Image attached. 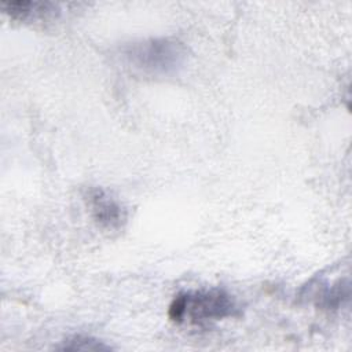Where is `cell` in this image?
I'll list each match as a JSON object with an SVG mask.
<instances>
[{
	"label": "cell",
	"instance_id": "7a4b0ae2",
	"mask_svg": "<svg viewBox=\"0 0 352 352\" xmlns=\"http://www.w3.org/2000/svg\"><path fill=\"white\" fill-rule=\"evenodd\" d=\"M236 314L238 305L235 300L220 289L180 293L169 305V318L176 323L204 324L235 316Z\"/></svg>",
	"mask_w": 352,
	"mask_h": 352
},
{
	"label": "cell",
	"instance_id": "277c9868",
	"mask_svg": "<svg viewBox=\"0 0 352 352\" xmlns=\"http://www.w3.org/2000/svg\"><path fill=\"white\" fill-rule=\"evenodd\" d=\"M1 10L12 19L30 21L41 19L58 11V6L50 1H30V0H4L0 3Z\"/></svg>",
	"mask_w": 352,
	"mask_h": 352
},
{
	"label": "cell",
	"instance_id": "3957f363",
	"mask_svg": "<svg viewBox=\"0 0 352 352\" xmlns=\"http://www.w3.org/2000/svg\"><path fill=\"white\" fill-rule=\"evenodd\" d=\"M82 197L92 219L99 227L107 231H117L125 224V208L103 188L87 187Z\"/></svg>",
	"mask_w": 352,
	"mask_h": 352
},
{
	"label": "cell",
	"instance_id": "5b68a950",
	"mask_svg": "<svg viewBox=\"0 0 352 352\" xmlns=\"http://www.w3.org/2000/svg\"><path fill=\"white\" fill-rule=\"evenodd\" d=\"M110 346L104 345L96 338L87 337V336H73L63 341V345H60V349H70V351H102L109 349Z\"/></svg>",
	"mask_w": 352,
	"mask_h": 352
},
{
	"label": "cell",
	"instance_id": "6da1fadb",
	"mask_svg": "<svg viewBox=\"0 0 352 352\" xmlns=\"http://www.w3.org/2000/svg\"><path fill=\"white\" fill-rule=\"evenodd\" d=\"M121 58L131 69L140 74L169 77L184 66L187 50L179 40L153 37L125 45L121 50Z\"/></svg>",
	"mask_w": 352,
	"mask_h": 352
}]
</instances>
